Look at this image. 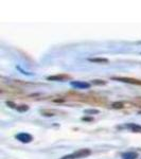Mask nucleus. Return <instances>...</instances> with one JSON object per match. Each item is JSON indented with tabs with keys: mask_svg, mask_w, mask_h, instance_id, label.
<instances>
[{
	"mask_svg": "<svg viewBox=\"0 0 141 159\" xmlns=\"http://www.w3.org/2000/svg\"><path fill=\"white\" fill-rule=\"evenodd\" d=\"M121 157H122V159H137L138 154L136 152H132V151H130V152L122 153Z\"/></svg>",
	"mask_w": 141,
	"mask_h": 159,
	"instance_id": "nucleus-6",
	"label": "nucleus"
},
{
	"mask_svg": "<svg viewBox=\"0 0 141 159\" xmlns=\"http://www.w3.org/2000/svg\"><path fill=\"white\" fill-rule=\"evenodd\" d=\"M15 138L22 143H30L33 140V137L28 133H19V134L15 136Z\"/></svg>",
	"mask_w": 141,
	"mask_h": 159,
	"instance_id": "nucleus-3",
	"label": "nucleus"
},
{
	"mask_svg": "<svg viewBox=\"0 0 141 159\" xmlns=\"http://www.w3.org/2000/svg\"><path fill=\"white\" fill-rule=\"evenodd\" d=\"M16 109L18 110L19 112H24V111L29 110V106H28V105H19V106H17Z\"/></svg>",
	"mask_w": 141,
	"mask_h": 159,
	"instance_id": "nucleus-11",
	"label": "nucleus"
},
{
	"mask_svg": "<svg viewBox=\"0 0 141 159\" xmlns=\"http://www.w3.org/2000/svg\"><path fill=\"white\" fill-rule=\"evenodd\" d=\"M99 110L98 109H85L84 110V114L86 115H97L99 114Z\"/></svg>",
	"mask_w": 141,
	"mask_h": 159,
	"instance_id": "nucleus-10",
	"label": "nucleus"
},
{
	"mask_svg": "<svg viewBox=\"0 0 141 159\" xmlns=\"http://www.w3.org/2000/svg\"><path fill=\"white\" fill-rule=\"evenodd\" d=\"M112 80L115 81H119V82H123V83H129V84H134V85H141V81L140 80H136V79H132V78H112Z\"/></svg>",
	"mask_w": 141,
	"mask_h": 159,
	"instance_id": "nucleus-4",
	"label": "nucleus"
},
{
	"mask_svg": "<svg viewBox=\"0 0 141 159\" xmlns=\"http://www.w3.org/2000/svg\"><path fill=\"white\" fill-rule=\"evenodd\" d=\"M111 107L115 109H122V108H124V104H123L122 102H114V103L111 104Z\"/></svg>",
	"mask_w": 141,
	"mask_h": 159,
	"instance_id": "nucleus-9",
	"label": "nucleus"
},
{
	"mask_svg": "<svg viewBox=\"0 0 141 159\" xmlns=\"http://www.w3.org/2000/svg\"><path fill=\"white\" fill-rule=\"evenodd\" d=\"M70 85L76 89H88L90 88V83L84 81H71Z\"/></svg>",
	"mask_w": 141,
	"mask_h": 159,
	"instance_id": "nucleus-2",
	"label": "nucleus"
},
{
	"mask_svg": "<svg viewBox=\"0 0 141 159\" xmlns=\"http://www.w3.org/2000/svg\"><path fill=\"white\" fill-rule=\"evenodd\" d=\"M69 79H70V75H68V74H55V75H50L47 78L48 81H55V82H63Z\"/></svg>",
	"mask_w": 141,
	"mask_h": 159,
	"instance_id": "nucleus-5",
	"label": "nucleus"
},
{
	"mask_svg": "<svg viewBox=\"0 0 141 159\" xmlns=\"http://www.w3.org/2000/svg\"><path fill=\"white\" fill-rule=\"evenodd\" d=\"M125 126L134 133H141V125L139 124H136V123H127Z\"/></svg>",
	"mask_w": 141,
	"mask_h": 159,
	"instance_id": "nucleus-7",
	"label": "nucleus"
},
{
	"mask_svg": "<svg viewBox=\"0 0 141 159\" xmlns=\"http://www.w3.org/2000/svg\"><path fill=\"white\" fill-rule=\"evenodd\" d=\"M91 154V151L89 148H80V150L75 151L74 153L71 154L73 159H76V158H84V157H87Z\"/></svg>",
	"mask_w": 141,
	"mask_h": 159,
	"instance_id": "nucleus-1",
	"label": "nucleus"
},
{
	"mask_svg": "<svg viewBox=\"0 0 141 159\" xmlns=\"http://www.w3.org/2000/svg\"><path fill=\"white\" fill-rule=\"evenodd\" d=\"M83 120H86V121H91L92 119H89V118H83Z\"/></svg>",
	"mask_w": 141,
	"mask_h": 159,
	"instance_id": "nucleus-15",
	"label": "nucleus"
},
{
	"mask_svg": "<svg viewBox=\"0 0 141 159\" xmlns=\"http://www.w3.org/2000/svg\"><path fill=\"white\" fill-rule=\"evenodd\" d=\"M89 61L91 63H98V64H107L108 60L103 57H93V58H89Z\"/></svg>",
	"mask_w": 141,
	"mask_h": 159,
	"instance_id": "nucleus-8",
	"label": "nucleus"
},
{
	"mask_svg": "<svg viewBox=\"0 0 141 159\" xmlns=\"http://www.w3.org/2000/svg\"><path fill=\"white\" fill-rule=\"evenodd\" d=\"M7 106L11 107V108H17L16 105H15V104L13 103V102H11V101H7Z\"/></svg>",
	"mask_w": 141,
	"mask_h": 159,
	"instance_id": "nucleus-14",
	"label": "nucleus"
},
{
	"mask_svg": "<svg viewBox=\"0 0 141 159\" xmlns=\"http://www.w3.org/2000/svg\"><path fill=\"white\" fill-rule=\"evenodd\" d=\"M42 114L43 115V116H47V117H52V116H54V112H53V111H47V110H43Z\"/></svg>",
	"mask_w": 141,
	"mask_h": 159,
	"instance_id": "nucleus-13",
	"label": "nucleus"
},
{
	"mask_svg": "<svg viewBox=\"0 0 141 159\" xmlns=\"http://www.w3.org/2000/svg\"><path fill=\"white\" fill-rule=\"evenodd\" d=\"M91 83L93 84V85H105V84H106V82L101 81V80H93Z\"/></svg>",
	"mask_w": 141,
	"mask_h": 159,
	"instance_id": "nucleus-12",
	"label": "nucleus"
}]
</instances>
